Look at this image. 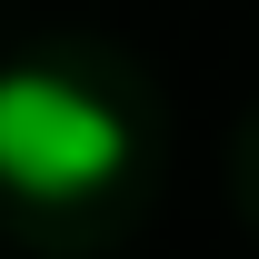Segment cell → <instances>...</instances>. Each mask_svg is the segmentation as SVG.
<instances>
[{
    "instance_id": "obj_1",
    "label": "cell",
    "mask_w": 259,
    "mask_h": 259,
    "mask_svg": "<svg viewBox=\"0 0 259 259\" xmlns=\"http://www.w3.org/2000/svg\"><path fill=\"white\" fill-rule=\"evenodd\" d=\"M130 160V120L90 80L70 70H0V190L20 199H90L100 180H120Z\"/></svg>"
}]
</instances>
